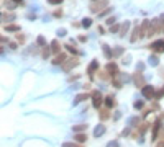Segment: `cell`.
<instances>
[{
	"label": "cell",
	"mask_w": 164,
	"mask_h": 147,
	"mask_svg": "<svg viewBox=\"0 0 164 147\" xmlns=\"http://www.w3.org/2000/svg\"><path fill=\"white\" fill-rule=\"evenodd\" d=\"M105 7H109V0H99V2H92V3H90L89 10L92 13H97V15H99V13L103 12Z\"/></svg>",
	"instance_id": "6da1fadb"
},
{
	"label": "cell",
	"mask_w": 164,
	"mask_h": 147,
	"mask_svg": "<svg viewBox=\"0 0 164 147\" xmlns=\"http://www.w3.org/2000/svg\"><path fill=\"white\" fill-rule=\"evenodd\" d=\"M77 65H79V59L77 57H69L67 61L62 64V69H64L66 72H69L72 67H77Z\"/></svg>",
	"instance_id": "7a4b0ae2"
},
{
	"label": "cell",
	"mask_w": 164,
	"mask_h": 147,
	"mask_svg": "<svg viewBox=\"0 0 164 147\" xmlns=\"http://www.w3.org/2000/svg\"><path fill=\"white\" fill-rule=\"evenodd\" d=\"M149 48H151L154 52H164V39H156V41H153Z\"/></svg>",
	"instance_id": "3957f363"
},
{
	"label": "cell",
	"mask_w": 164,
	"mask_h": 147,
	"mask_svg": "<svg viewBox=\"0 0 164 147\" xmlns=\"http://www.w3.org/2000/svg\"><path fill=\"white\" fill-rule=\"evenodd\" d=\"M141 93H143V97L148 98V100H151V98L156 95V93H154V88H153L151 85H145V87L141 88Z\"/></svg>",
	"instance_id": "277c9868"
},
{
	"label": "cell",
	"mask_w": 164,
	"mask_h": 147,
	"mask_svg": "<svg viewBox=\"0 0 164 147\" xmlns=\"http://www.w3.org/2000/svg\"><path fill=\"white\" fill-rule=\"evenodd\" d=\"M92 98H94V101H92V105H94V108H97L99 110L100 108V105H102V95H100V92H97V90H94L92 92Z\"/></svg>",
	"instance_id": "5b68a950"
},
{
	"label": "cell",
	"mask_w": 164,
	"mask_h": 147,
	"mask_svg": "<svg viewBox=\"0 0 164 147\" xmlns=\"http://www.w3.org/2000/svg\"><path fill=\"white\" fill-rule=\"evenodd\" d=\"M139 30H141V36H148L149 30H151V22H149V20H145V22L141 23V26H139Z\"/></svg>",
	"instance_id": "8992f818"
},
{
	"label": "cell",
	"mask_w": 164,
	"mask_h": 147,
	"mask_svg": "<svg viewBox=\"0 0 164 147\" xmlns=\"http://www.w3.org/2000/svg\"><path fill=\"white\" fill-rule=\"evenodd\" d=\"M133 82H135V85H136V87H141V88L146 85V83H145V79H143V75H141L139 72H136V74L133 75Z\"/></svg>",
	"instance_id": "52a82bcc"
},
{
	"label": "cell",
	"mask_w": 164,
	"mask_h": 147,
	"mask_svg": "<svg viewBox=\"0 0 164 147\" xmlns=\"http://www.w3.org/2000/svg\"><path fill=\"white\" fill-rule=\"evenodd\" d=\"M107 72L110 74V77H117L118 75V69H117V64H113V62H109L107 64Z\"/></svg>",
	"instance_id": "ba28073f"
},
{
	"label": "cell",
	"mask_w": 164,
	"mask_h": 147,
	"mask_svg": "<svg viewBox=\"0 0 164 147\" xmlns=\"http://www.w3.org/2000/svg\"><path fill=\"white\" fill-rule=\"evenodd\" d=\"M97 69H99V61H92V62H90V65L87 67V74H89L90 79L94 77V72H95Z\"/></svg>",
	"instance_id": "9c48e42d"
},
{
	"label": "cell",
	"mask_w": 164,
	"mask_h": 147,
	"mask_svg": "<svg viewBox=\"0 0 164 147\" xmlns=\"http://www.w3.org/2000/svg\"><path fill=\"white\" fill-rule=\"evenodd\" d=\"M66 61H67L66 54H62V52H61V54H58V56H56V57L53 59V64H54V65H62Z\"/></svg>",
	"instance_id": "30bf717a"
},
{
	"label": "cell",
	"mask_w": 164,
	"mask_h": 147,
	"mask_svg": "<svg viewBox=\"0 0 164 147\" xmlns=\"http://www.w3.org/2000/svg\"><path fill=\"white\" fill-rule=\"evenodd\" d=\"M51 51H53L56 56L61 54V44H59V41H58V39L51 41Z\"/></svg>",
	"instance_id": "8fae6325"
},
{
	"label": "cell",
	"mask_w": 164,
	"mask_h": 147,
	"mask_svg": "<svg viewBox=\"0 0 164 147\" xmlns=\"http://www.w3.org/2000/svg\"><path fill=\"white\" fill-rule=\"evenodd\" d=\"M105 131H107L105 126H103V124H99L95 129H94V136H95V137H100V136L105 134Z\"/></svg>",
	"instance_id": "7c38bea8"
},
{
	"label": "cell",
	"mask_w": 164,
	"mask_h": 147,
	"mask_svg": "<svg viewBox=\"0 0 164 147\" xmlns=\"http://www.w3.org/2000/svg\"><path fill=\"white\" fill-rule=\"evenodd\" d=\"M139 36H141V30L136 26V28L133 30V33H131V36H130V41H131V43H136Z\"/></svg>",
	"instance_id": "4fadbf2b"
},
{
	"label": "cell",
	"mask_w": 164,
	"mask_h": 147,
	"mask_svg": "<svg viewBox=\"0 0 164 147\" xmlns=\"http://www.w3.org/2000/svg\"><path fill=\"white\" fill-rule=\"evenodd\" d=\"M76 141L79 142V144H82V142H85L87 141V136H85V132H76Z\"/></svg>",
	"instance_id": "5bb4252c"
},
{
	"label": "cell",
	"mask_w": 164,
	"mask_h": 147,
	"mask_svg": "<svg viewBox=\"0 0 164 147\" xmlns=\"http://www.w3.org/2000/svg\"><path fill=\"white\" fill-rule=\"evenodd\" d=\"M5 31H10V33H20V26L18 24H7Z\"/></svg>",
	"instance_id": "9a60e30c"
},
{
	"label": "cell",
	"mask_w": 164,
	"mask_h": 147,
	"mask_svg": "<svg viewBox=\"0 0 164 147\" xmlns=\"http://www.w3.org/2000/svg\"><path fill=\"white\" fill-rule=\"evenodd\" d=\"M159 128H161V121H156L154 122V126H153V139H156L158 137V132H159Z\"/></svg>",
	"instance_id": "2e32d148"
},
{
	"label": "cell",
	"mask_w": 164,
	"mask_h": 147,
	"mask_svg": "<svg viewBox=\"0 0 164 147\" xmlns=\"http://www.w3.org/2000/svg\"><path fill=\"white\" fill-rule=\"evenodd\" d=\"M102 49H103V54H105V57H107V59H112V57H113V51H112V49L107 46V44H103Z\"/></svg>",
	"instance_id": "e0dca14e"
},
{
	"label": "cell",
	"mask_w": 164,
	"mask_h": 147,
	"mask_svg": "<svg viewBox=\"0 0 164 147\" xmlns=\"http://www.w3.org/2000/svg\"><path fill=\"white\" fill-rule=\"evenodd\" d=\"M128 30H130V22H125L120 28V36H125V34L128 33Z\"/></svg>",
	"instance_id": "ac0fdd59"
},
{
	"label": "cell",
	"mask_w": 164,
	"mask_h": 147,
	"mask_svg": "<svg viewBox=\"0 0 164 147\" xmlns=\"http://www.w3.org/2000/svg\"><path fill=\"white\" fill-rule=\"evenodd\" d=\"M105 106L109 108V110L115 106V98L112 97V95H110V97H105Z\"/></svg>",
	"instance_id": "d6986e66"
},
{
	"label": "cell",
	"mask_w": 164,
	"mask_h": 147,
	"mask_svg": "<svg viewBox=\"0 0 164 147\" xmlns=\"http://www.w3.org/2000/svg\"><path fill=\"white\" fill-rule=\"evenodd\" d=\"M87 129V124H77V126H72V131L74 132H84Z\"/></svg>",
	"instance_id": "ffe728a7"
},
{
	"label": "cell",
	"mask_w": 164,
	"mask_h": 147,
	"mask_svg": "<svg viewBox=\"0 0 164 147\" xmlns=\"http://www.w3.org/2000/svg\"><path fill=\"white\" fill-rule=\"evenodd\" d=\"M49 52H53V51H51V48L48 46V44H46V46H43V51H41V56H43V59H48Z\"/></svg>",
	"instance_id": "44dd1931"
},
{
	"label": "cell",
	"mask_w": 164,
	"mask_h": 147,
	"mask_svg": "<svg viewBox=\"0 0 164 147\" xmlns=\"http://www.w3.org/2000/svg\"><path fill=\"white\" fill-rule=\"evenodd\" d=\"M66 49H67V51L69 52H72V54H74V56H77L79 54V51H77V49H76L74 48V44H71V43H67V44H66V46H64Z\"/></svg>",
	"instance_id": "7402d4cb"
},
{
	"label": "cell",
	"mask_w": 164,
	"mask_h": 147,
	"mask_svg": "<svg viewBox=\"0 0 164 147\" xmlns=\"http://www.w3.org/2000/svg\"><path fill=\"white\" fill-rule=\"evenodd\" d=\"M87 98H89V95H87V93H79V95L76 97V101H74V103L77 105V103H81V101L87 100Z\"/></svg>",
	"instance_id": "603a6c76"
},
{
	"label": "cell",
	"mask_w": 164,
	"mask_h": 147,
	"mask_svg": "<svg viewBox=\"0 0 164 147\" xmlns=\"http://www.w3.org/2000/svg\"><path fill=\"white\" fill-rule=\"evenodd\" d=\"M109 118H110V111H109V108H107V110H102V111H100V120H102V121L109 120Z\"/></svg>",
	"instance_id": "cb8c5ba5"
},
{
	"label": "cell",
	"mask_w": 164,
	"mask_h": 147,
	"mask_svg": "<svg viewBox=\"0 0 164 147\" xmlns=\"http://www.w3.org/2000/svg\"><path fill=\"white\" fill-rule=\"evenodd\" d=\"M121 54H123V48L118 46V48L113 49V57H118V56H121Z\"/></svg>",
	"instance_id": "d4e9b609"
},
{
	"label": "cell",
	"mask_w": 164,
	"mask_h": 147,
	"mask_svg": "<svg viewBox=\"0 0 164 147\" xmlns=\"http://www.w3.org/2000/svg\"><path fill=\"white\" fill-rule=\"evenodd\" d=\"M36 44H38V46H46V39H44L43 36H38V39H36Z\"/></svg>",
	"instance_id": "484cf974"
},
{
	"label": "cell",
	"mask_w": 164,
	"mask_h": 147,
	"mask_svg": "<svg viewBox=\"0 0 164 147\" xmlns=\"http://www.w3.org/2000/svg\"><path fill=\"white\" fill-rule=\"evenodd\" d=\"M90 24H92V20L90 18H84L82 20V26L84 28H90Z\"/></svg>",
	"instance_id": "4316f807"
},
{
	"label": "cell",
	"mask_w": 164,
	"mask_h": 147,
	"mask_svg": "<svg viewBox=\"0 0 164 147\" xmlns=\"http://www.w3.org/2000/svg\"><path fill=\"white\" fill-rule=\"evenodd\" d=\"M2 20H3V22H5V20L12 22V20H15V15H13V13H12V15H5V13H3V15H2Z\"/></svg>",
	"instance_id": "83f0119b"
},
{
	"label": "cell",
	"mask_w": 164,
	"mask_h": 147,
	"mask_svg": "<svg viewBox=\"0 0 164 147\" xmlns=\"http://www.w3.org/2000/svg\"><path fill=\"white\" fill-rule=\"evenodd\" d=\"M62 147H82L81 144H76V142H64Z\"/></svg>",
	"instance_id": "f1b7e54d"
},
{
	"label": "cell",
	"mask_w": 164,
	"mask_h": 147,
	"mask_svg": "<svg viewBox=\"0 0 164 147\" xmlns=\"http://www.w3.org/2000/svg\"><path fill=\"white\" fill-rule=\"evenodd\" d=\"M149 62H151V65H158L159 64V61H158L156 56H151V57H149Z\"/></svg>",
	"instance_id": "f546056e"
},
{
	"label": "cell",
	"mask_w": 164,
	"mask_h": 147,
	"mask_svg": "<svg viewBox=\"0 0 164 147\" xmlns=\"http://www.w3.org/2000/svg\"><path fill=\"white\" fill-rule=\"evenodd\" d=\"M139 124V118H131L130 120V126H136Z\"/></svg>",
	"instance_id": "4dcf8cb0"
},
{
	"label": "cell",
	"mask_w": 164,
	"mask_h": 147,
	"mask_svg": "<svg viewBox=\"0 0 164 147\" xmlns=\"http://www.w3.org/2000/svg\"><path fill=\"white\" fill-rule=\"evenodd\" d=\"M121 26H118V24H112L110 26V31H113V33H117V31H120Z\"/></svg>",
	"instance_id": "1f68e13d"
},
{
	"label": "cell",
	"mask_w": 164,
	"mask_h": 147,
	"mask_svg": "<svg viewBox=\"0 0 164 147\" xmlns=\"http://www.w3.org/2000/svg\"><path fill=\"white\" fill-rule=\"evenodd\" d=\"M107 147H120V144H118V141H112L107 144Z\"/></svg>",
	"instance_id": "d6a6232c"
},
{
	"label": "cell",
	"mask_w": 164,
	"mask_h": 147,
	"mask_svg": "<svg viewBox=\"0 0 164 147\" xmlns=\"http://www.w3.org/2000/svg\"><path fill=\"white\" fill-rule=\"evenodd\" d=\"M133 106L136 108V110H141V108H143V101H135Z\"/></svg>",
	"instance_id": "836d02e7"
},
{
	"label": "cell",
	"mask_w": 164,
	"mask_h": 147,
	"mask_svg": "<svg viewBox=\"0 0 164 147\" xmlns=\"http://www.w3.org/2000/svg\"><path fill=\"white\" fill-rule=\"evenodd\" d=\"M16 41L18 43H25V36L23 34H16Z\"/></svg>",
	"instance_id": "e575fe53"
},
{
	"label": "cell",
	"mask_w": 164,
	"mask_h": 147,
	"mask_svg": "<svg viewBox=\"0 0 164 147\" xmlns=\"http://www.w3.org/2000/svg\"><path fill=\"white\" fill-rule=\"evenodd\" d=\"M110 10H112V8H105L102 13H99V16H105V15H109V13H110Z\"/></svg>",
	"instance_id": "d590c367"
},
{
	"label": "cell",
	"mask_w": 164,
	"mask_h": 147,
	"mask_svg": "<svg viewBox=\"0 0 164 147\" xmlns=\"http://www.w3.org/2000/svg\"><path fill=\"white\" fill-rule=\"evenodd\" d=\"M62 0H48V3H51V5H59Z\"/></svg>",
	"instance_id": "8d00e7d4"
},
{
	"label": "cell",
	"mask_w": 164,
	"mask_h": 147,
	"mask_svg": "<svg viewBox=\"0 0 164 147\" xmlns=\"http://www.w3.org/2000/svg\"><path fill=\"white\" fill-rule=\"evenodd\" d=\"M113 85L117 87V88H120V87H121V82H120V80H117V79H113Z\"/></svg>",
	"instance_id": "74e56055"
},
{
	"label": "cell",
	"mask_w": 164,
	"mask_h": 147,
	"mask_svg": "<svg viewBox=\"0 0 164 147\" xmlns=\"http://www.w3.org/2000/svg\"><path fill=\"white\" fill-rule=\"evenodd\" d=\"M115 23V18H113V16H110V18H107V24H110V26H112V24H113Z\"/></svg>",
	"instance_id": "f35d334b"
},
{
	"label": "cell",
	"mask_w": 164,
	"mask_h": 147,
	"mask_svg": "<svg viewBox=\"0 0 164 147\" xmlns=\"http://www.w3.org/2000/svg\"><path fill=\"white\" fill-rule=\"evenodd\" d=\"M54 16H56V18H59V16H62V12H61V10H56V12H54Z\"/></svg>",
	"instance_id": "ab89813d"
},
{
	"label": "cell",
	"mask_w": 164,
	"mask_h": 147,
	"mask_svg": "<svg viewBox=\"0 0 164 147\" xmlns=\"http://www.w3.org/2000/svg\"><path fill=\"white\" fill-rule=\"evenodd\" d=\"M58 34H59V36H66V30H64V28H62V30H59Z\"/></svg>",
	"instance_id": "60d3db41"
},
{
	"label": "cell",
	"mask_w": 164,
	"mask_h": 147,
	"mask_svg": "<svg viewBox=\"0 0 164 147\" xmlns=\"http://www.w3.org/2000/svg\"><path fill=\"white\" fill-rule=\"evenodd\" d=\"M87 41V36H79V43H85Z\"/></svg>",
	"instance_id": "b9f144b4"
},
{
	"label": "cell",
	"mask_w": 164,
	"mask_h": 147,
	"mask_svg": "<svg viewBox=\"0 0 164 147\" xmlns=\"http://www.w3.org/2000/svg\"><path fill=\"white\" fill-rule=\"evenodd\" d=\"M146 126H148V124H143V126H141V128H139V132H141V134H143V132H145V131H146Z\"/></svg>",
	"instance_id": "7bdbcfd3"
},
{
	"label": "cell",
	"mask_w": 164,
	"mask_h": 147,
	"mask_svg": "<svg viewBox=\"0 0 164 147\" xmlns=\"http://www.w3.org/2000/svg\"><path fill=\"white\" fill-rule=\"evenodd\" d=\"M79 79V75H72V77H69V82H72V80H77Z\"/></svg>",
	"instance_id": "ee69618b"
},
{
	"label": "cell",
	"mask_w": 164,
	"mask_h": 147,
	"mask_svg": "<svg viewBox=\"0 0 164 147\" xmlns=\"http://www.w3.org/2000/svg\"><path fill=\"white\" fill-rule=\"evenodd\" d=\"M10 48H12V49H16V43H10Z\"/></svg>",
	"instance_id": "f6af8a7d"
},
{
	"label": "cell",
	"mask_w": 164,
	"mask_h": 147,
	"mask_svg": "<svg viewBox=\"0 0 164 147\" xmlns=\"http://www.w3.org/2000/svg\"><path fill=\"white\" fill-rule=\"evenodd\" d=\"M12 2H13V3H22L23 0H12Z\"/></svg>",
	"instance_id": "bcb514c9"
},
{
	"label": "cell",
	"mask_w": 164,
	"mask_h": 147,
	"mask_svg": "<svg viewBox=\"0 0 164 147\" xmlns=\"http://www.w3.org/2000/svg\"><path fill=\"white\" fill-rule=\"evenodd\" d=\"M156 147H164V141H163V142H159V144L156 146Z\"/></svg>",
	"instance_id": "7dc6e473"
},
{
	"label": "cell",
	"mask_w": 164,
	"mask_h": 147,
	"mask_svg": "<svg viewBox=\"0 0 164 147\" xmlns=\"http://www.w3.org/2000/svg\"><path fill=\"white\" fill-rule=\"evenodd\" d=\"M161 20H163V30H161V31L164 33V16H161Z\"/></svg>",
	"instance_id": "c3c4849f"
},
{
	"label": "cell",
	"mask_w": 164,
	"mask_h": 147,
	"mask_svg": "<svg viewBox=\"0 0 164 147\" xmlns=\"http://www.w3.org/2000/svg\"><path fill=\"white\" fill-rule=\"evenodd\" d=\"M161 93H163V95H164V87H163V88H161Z\"/></svg>",
	"instance_id": "681fc988"
},
{
	"label": "cell",
	"mask_w": 164,
	"mask_h": 147,
	"mask_svg": "<svg viewBox=\"0 0 164 147\" xmlns=\"http://www.w3.org/2000/svg\"><path fill=\"white\" fill-rule=\"evenodd\" d=\"M92 2H99V0H92Z\"/></svg>",
	"instance_id": "f907efd6"
}]
</instances>
